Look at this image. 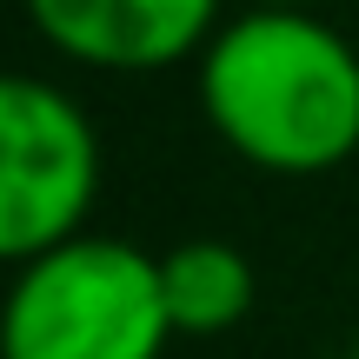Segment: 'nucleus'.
<instances>
[{"label":"nucleus","instance_id":"nucleus-1","mask_svg":"<svg viewBox=\"0 0 359 359\" xmlns=\"http://www.w3.org/2000/svg\"><path fill=\"white\" fill-rule=\"evenodd\" d=\"M193 67L206 127L246 167L306 180L359 154V47L313 7H240Z\"/></svg>","mask_w":359,"mask_h":359},{"label":"nucleus","instance_id":"nucleus-2","mask_svg":"<svg viewBox=\"0 0 359 359\" xmlns=\"http://www.w3.org/2000/svg\"><path fill=\"white\" fill-rule=\"evenodd\" d=\"M173 339L160 253L114 233H74L20 259L0 306L7 359H167Z\"/></svg>","mask_w":359,"mask_h":359},{"label":"nucleus","instance_id":"nucleus-3","mask_svg":"<svg viewBox=\"0 0 359 359\" xmlns=\"http://www.w3.org/2000/svg\"><path fill=\"white\" fill-rule=\"evenodd\" d=\"M100 200V133L87 107L40 74L0 80V253L20 259L87 233Z\"/></svg>","mask_w":359,"mask_h":359},{"label":"nucleus","instance_id":"nucleus-4","mask_svg":"<svg viewBox=\"0 0 359 359\" xmlns=\"http://www.w3.org/2000/svg\"><path fill=\"white\" fill-rule=\"evenodd\" d=\"M226 0H27V20L60 60L93 74H160L200 60Z\"/></svg>","mask_w":359,"mask_h":359},{"label":"nucleus","instance_id":"nucleus-5","mask_svg":"<svg viewBox=\"0 0 359 359\" xmlns=\"http://www.w3.org/2000/svg\"><path fill=\"white\" fill-rule=\"evenodd\" d=\"M160 286L180 339H219L253 313L259 280L233 240H180L160 253Z\"/></svg>","mask_w":359,"mask_h":359},{"label":"nucleus","instance_id":"nucleus-6","mask_svg":"<svg viewBox=\"0 0 359 359\" xmlns=\"http://www.w3.org/2000/svg\"><path fill=\"white\" fill-rule=\"evenodd\" d=\"M240 7H313V0H240Z\"/></svg>","mask_w":359,"mask_h":359},{"label":"nucleus","instance_id":"nucleus-7","mask_svg":"<svg viewBox=\"0 0 359 359\" xmlns=\"http://www.w3.org/2000/svg\"><path fill=\"white\" fill-rule=\"evenodd\" d=\"M353 359H359V353H353Z\"/></svg>","mask_w":359,"mask_h":359}]
</instances>
